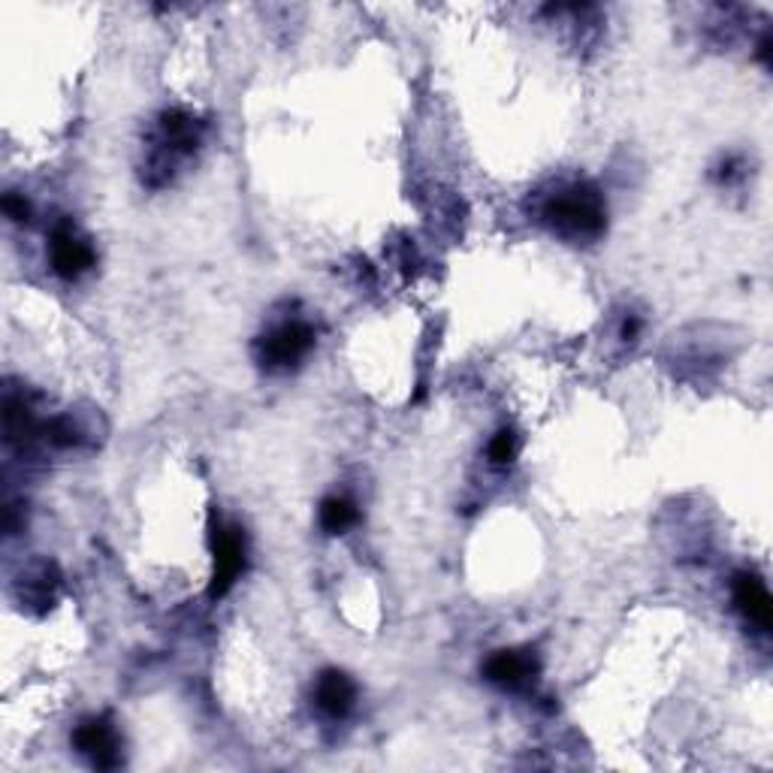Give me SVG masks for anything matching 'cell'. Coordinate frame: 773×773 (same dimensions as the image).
<instances>
[{
    "label": "cell",
    "mask_w": 773,
    "mask_h": 773,
    "mask_svg": "<svg viewBox=\"0 0 773 773\" xmlns=\"http://www.w3.org/2000/svg\"><path fill=\"white\" fill-rule=\"evenodd\" d=\"M541 218L568 239H589L604 230V203L595 187L571 185L544 203Z\"/></svg>",
    "instance_id": "obj_1"
},
{
    "label": "cell",
    "mask_w": 773,
    "mask_h": 773,
    "mask_svg": "<svg viewBox=\"0 0 773 773\" xmlns=\"http://www.w3.org/2000/svg\"><path fill=\"white\" fill-rule=\"evenodd\" d=\"M314 345V333L309 323L290 321L276 326L272 333L266 335L260 347H257V357L264 363L266 369H288L293 363H300Z\"/></svg>",
    "instance_id": "obj_2"
},
{
    "label": "cell",
    "mask_w": 773,
    "mask_h": 773,
    "mask_svg": "<svg viewBox=\"0 0 773 773\" xmlns=\"http://www.w3.org/2000/svg\"><path fill=\"white\" fill-rule=\"evenodd\" d=\"M243 566H245L243 532L218 526V529H215V578H212L208 595H212V599L227 595V589H230L233 583H236V578L243 575Z\"/></svg>",
    "instance_id": "obj_3"
},
{
    "label": "cell",
    "mask_w": 773,
    "mask_h": 773,
    "mask_svg": "<svg viewBox=\"0 0 773 773\" xmlns=\"http://www.w3.org/2000/svg\"><path fill=\"white\" fill-rule=\"evenodd\" d=\"M73 743L82 755H88L94 762V767H116L121 752H118V731L116 726L100 716V719H88L76 728L73 734Z\"/></svg>",
    "instance_id": "obj_4"
},
{
    "label": "cell",
    "mask_w": 773,
    "mask_h": 773,
    "mask_svg": "<svg viewBox=\"0 0 773 773\" xmlns=\"http://www.w3.org/2000/svg\"><path fill=\"white\" fill-rule=\"evenodd\" d=\"M52 266L64 278H79L94 266V248L76 236L69 224H58L52 233Z\"/></svg>",
    "instance_id": "obj_5"
},
{
    "label": "cell",
    "mask_w": 773,
    "mask_h": 773,
    "mask_svg": "<svg viewBox=\"0 0 773 773\" xmlns=\"http://www.w3.org/2000/svg\"><path fill=\"white\" fill-rule=\"evenodd\" d=\"M484 674L486 680L505 686V689H526L538 674V662L529 649H502L486 662Z\"/></svg>",
    "instance_id": "obj_6"
},
{
    "label": "cell",
    "mask_w": 773,
    "mask_h": 773,
    "mask_svg": "<svg viewBox=\"0 0 773 773\" xmlns=\"http://www.w3.org/2000/svg\"><path fill=\"white\" fill-rule=\"evenodd\" d=\"M314 701L326 716H345L357 701V686L342 670H323L314 686Z\"/></svg>",
    "instance_id": "obj_7"
},
{
    "label": "cell",
    "mask_w": 773,
    "mask_h": 773,
    "mask_svg": "<svg viewBox=\"0 0 773 773\" xmlns=\"http://www.w3.org/2000/svg\"><path fill=\"white\" fill-rule=\"evenodd\" d=\"M734 601H738V608L752 625H759L762 632L771 629V595H767V587L755 575H738Z\"/></svg>",
    "instance_id": "obj_8"
},
{
    "label": "cell",
    "mask_w": 773,
    "mask_h": 773,
    "mask_svg": "<svg viewBox=\"0 0 773 773\" xmlns=\"http://www.w3.org/2000/svg\"><path fill=\"white\" fill-rule=\"evenodd\" d=\"M161 130L163 146L173 151V154H187V151H194L196 142H200V125H196V118L182 112V109L163 112Z\"/></svg>",
    "instance_id": "obj_9"
},
{
    "label": "cell",
    "mask_w": 773,
    "mask_h": 773,
    "mask_svg": "<svg viewBox=\"0 0 773 773\" xmlns=\"http://www.w3.org/2000/svg\"><path fill=\"white\" fill-rule=\"evenodd\" d=\"M357 505L345 496H330L321 505V526L330 535H342L347 532L354 523H357Z\"/></svg>",
    "instance_id": "obj_10"
},
{
    "label": "cell",
    "mask_w": 773,
    "mask_h": 773,
    "mask_svg": "<svg viewBox=\"0 0 773 773\" xmlns=\"http://www.w3.org/2000/svg\"><path fill=\"white\" fill-rule=\"evenodd\" d=\"M55 583H58V578H55V568L49 566V562H40V566H34L28 575H24L22 599L28 601V604H46V601H52V589H55Z\"/></svg>",
    "instance_id": "obj_11"
},
{
    "label": "cell",
    "mask_w": 773,
    "mask_h": 773,
    "mask_svg": "<svg viewBox=\"0 0 773 773\" xmlns=\"http://www.w3.org/2000/svg\"><path fill=\"white\" fill-rule=\"evenodd\" d=\"M519 451V441L517 436L511 432V429H502V432H496L493 436V441H490V448H486V453H490V462H496V465H508L514 457H517Z\"/></svg>",
    "instance_id": "obj_12"
},
{
    "label": "cell",
    "mask_w": 773,
    "mask_h": 773,
    "mask_svg": "<svg viewBox=\"0 0 773 773\" xmlns=\"http://www.w3.org/2000/svg\"><path fill=\"white\" fill-rule=\"evenodd\" d=\"M3 212H7V218L12 221H28L31 206H28V200H24L22 194H7L3 196Z\"/></svg>",
    "instance_id": "obj_13"
},
{
    "label": "cell",
    "mask_w": 773,
    "mask_h": 773,
    "mask_svg": "<svg viewBox=\"0 0 773 773\" xmlns=\"http://www.w3.org/2000/svg\"><path fill=\"white\" fill-rule=\"evenodd\" d=\"M637 333H641V321H637L635 314H629V318L623 321V330H620V335H623V339H635Z\"/></svg>",
    "instance_id": "obj_14"
}]
</instances>
